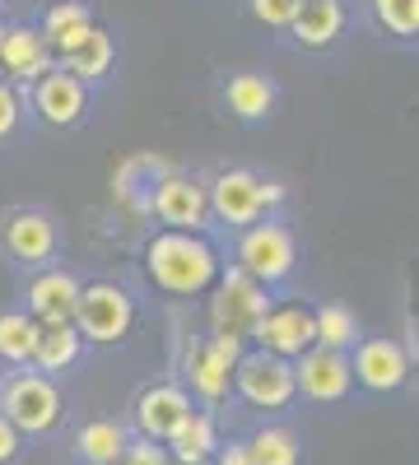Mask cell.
<instances>
[{
	"mask_svg": "<svg viewBox=\"0 0 419 465\" xmlns=\"http://www.w3.org/2000/svg\"><path fill=\"white\" fill-rule=\"evenodd\" d=\"M205 196H210V219L243 232V228H252L261 219H275V210L284 205V186L275 177L252 173V168H224L205 186Z\"/></svg>",
	"mask_w": 419,
	"mask_h": 465,
	"instance_id": "cell-2",
	"label": "cell"
},
{
	"mask_svg": "<svg viewBox=\"0 0 419 465\" xmlns=\"http://www.w3.org/2000/svg\"><path fill=\"white\" fill-rule=\"evenodd\" d=\"M149 214H155L164 228L173 232H210V196H205V182L201 177H186V173H164L155 186H149Z\"/></svg>",
	"mask_w": 419,
	"mask_h": 465,
	"instance_id": "cell-7",
	"label": "cell"
},
{
	"mask_svg": "<svg viewBox=\"0 0 419 465\" xmlns=\"http://www.w3.org/2000/svg\"><path fill=\"white\" fill-rule=\"evenodd\" d=\"M112 65H117V37H112L103 24H94V33L85 37L80 47H75L65 61H56V70H65V74H75L85 89H94V84H103L107 74H112Z\"/></svg>",
	"mask_w": 419,
	"mask_h": 465,
	"instance_id": "cell-21",
	"label": "cell"
},
{
	"mask_svg": "<svg viewBox=\"0 0 419 465\" xmlns=\"http://www.w3.org/2000/svg\"><path fill=\"white\" fill-rule=\"evenodd\" d=\"M350 372H354V386L373 396H392L405 386L410 377V363H405V349L387 335H373V340H359L350 349Z\"/></svg>",
	"mask_w": 419,
	"mask_h": 465,
	"instance_id": "cell-16",
	"label": "cell"
},
{
	"mask_svg": "<svg viewBox=\"0 0 419 465\" xmlns=\"http://www.w3.org/2000/svg\"><path fill=\"white\" fill-rule=\"evenodd\" d=\"M94 24H98V15H94L89 0H56V5H47L37 28H43L47 47H52V61H65L94 33Z\"/></svg>",
	"mask_w": 419,
	"mask_h": 465,
	"instance_id": "cell-20",
	"label": "cell"
},
{
	"mask_svg": "<svg viewBox=\"0 0 419 465\" xmlns=\"http://www.w3.org/2000/svg\"><path fill=\"white\" fill-rule=\"evenodd\" d=\"M145 275L168 298H205L224 275V261H219L214 242L201 238V232L159 228L145 242Z\"/></svg>",
	"mask_w": 419,
	"mask_h": 465,
	"instance_id": "cell-1",
	"label": "cell"
},
{
	"mask_svg": "<svg viewBox=\"0 0 419 465\" xmlns=\"http://www.w3.org/2000/svg\"><path fill=\"white\" fill-rule=\"evenodd\" d=\"M345 28H350L345 0H303L298 19L289 24V37H294V47H303V52H326V47H335L340 37H345Z\"/></svg>",
	"mask_w": 419,
	"mask_h": 465,
	"instance_id": "cell-19",
	"label": "cell"
},
{
	"mask_svg": "<svg viewBox=\"0 0 419 465\" xmlns=\"http://www.w3.org/2000/svg\"><path fill=\"white\" fill-rule=\"evenodd\" d=\"M234 391L252 410H289L298 401L294 363L265 354V349H247V354L234 363Z\"/></svg>",
	"mask_w": 419,
	"mask_h": 465,
	"instance_id": "cell-8",
	"label": "cell"
},
{
	"mask_svg": "<svg viewBox=\"0 0 419 465\" xmlns=\"http://www.w3.org/2000/svg\"><path fill=\"white\" fill-rule=\"evenodd\" d=\"M252 465H298V438L289 429H261L247 442Z\"/></svg>",
	"mask_w": 419,
	"mask_h": 465,
	"instance_id": "cell-28",
	"label": "cell"
},
{
	"mask_svg": "<svg viewBox=\"0 0 419 465\" xmlns=\"http://www.w3.org/2000/svg\"><path fill=\"white\" fill-rule=\"evenodd\" d=\"M219 98H224V112L234 116V122H243V126H265L280 112V84L271 80V74H261V70L224 74Z\"/></svg>",
	"mask_w": 419,
	"mask_h": 465,
	"instance_id": "cell-17",
	"label": "cell"
},
{
	"mask_svg": "<svg viewBox=\"0 0 419 465\" xmlns=\"http://www.w3.org/2000/svg\"><path fill=\"white\" fill-rule=\"evenodd\" d=\"M247 340H252V349H265V354L294 363L298 354H308V349L317 344V335H313V302H271Z\"/></svg>",
	"mask_w": 419,
	"mask_h": 465,
	"instance_id": "cell-11",
	"label": "cell"
},
{
	"mask_svg": "<svg viewBox=\"0 0 419 465\" xmlns=\"http://www.w3.org/2000/svg\"><path fill=\"white\" fill-rule=\"evenodd\" d=\"M294 381L298 396H308L313 405H340L354 391V372H350V354H335V349H308V354L294 359Z\"/></svg>",
	"mask_w": 419,
	"mask_h": 465,
	"instance_id": "cell-15",
	"label": "cell"
},
{
	"mask_svg": "<svg viewBox=\"0 0 419 465\" xmlns=\"http://www.w3.org/2000/svg\"><path fill=\"white\" fill-rule=\"evenodd\" d=\"M80 354H85V340L75 326H43L37 331V349H33V372L56 381L61 372H70L80 363Z\"/></svg>",
	"mask_w": 419,
	"mask_h": 465,
	"instance_id": "cell-22",
	"label": "cell"
},
{
	"mask_svg": "<svg viewBox=\"0 0 419 465\" xmlns=\"http://www.w3.org/2000/svg\"><path fill=\"white\" fill-rule=\"evenodd\" d=\"M75 331L85 344H122L135 331V298L117 280H89L80 284L75 307Z\"/></svg>",
	"mask_w": 419,
	"mask_h": 465,
	"instance_id": "cell-5",
	"label": "cell"
},
{
	"mask_svg": "<svg viewBox=\"0 0 419 465\" xmlns=\"http://www.w3.org/2000/svg\"><path fill=\"white\" fill-rule=\"evenodd\" d=\"M52 47L37 24L28 19H15V24H0V80L10 89H33L43 74L52 70Z\"/></svg>",
	"mask_w": 419,
	"mask_h": 465,
	"instance_id": "cell-10",
	"label": "cell"
},
{
	"mask_svg": "<svg viewBox=\"0 0 419 465\" xmlns=\"http://www.w3.org/2000/svg\"><path fill=\"white\" fill-rule=\"evenodd\" d=\"M219 465H252V456H247V442H228V447L219 451Z\"/></svg>",
	"mask_w": 419,
	"mask_h": 465,
	"instance_id": "cell-33",
	"label": "cell"
},
{
	"mask_svg": "<svg viewBox=\"0 0 419 465\" xmlns=\"http://www.w3.org/2000/svg\"><path fill=\"white\" fill-rule=\"evenodd\" d=\"M271 302H275L271 289H261L252 275H243L238 265L224 270V275H219V298H214V307H210L214 335H238V340H247L252 326L261 322V312H265Z\"/></svg>",
	"mask_w": 419,
	"mask_h": 465,
	"instance_id": "cell-12",
	"label": "cell"
},
{
	"mask_svg": "<svg viewBox=\"0 0 419 465\" xmlns=\"http://www.w3.org/2000/svg\"><path fill=\"white\" fill-rule=\"evenodd\" d=\"M0 247L19 270H47L61 252V228L43 205H15L0 219Z\"/></svg>",
	"mask_w": 419,
	"mask_h": 465,
	"instance_id": "cell-6",
	"label": "cell"
},
{
	"mask_svg": "<svg viewBox=\"0 0 419 465\" xmlns=\"http://www.w3.org/2000/svg\"><path fill=\"white\" fill-rule=\"evenodd\" d=\"M192 414V396L177 381H155L135 396V429L149 442H173V433L186 423Z\"/></svg>",
	"mask_w": 419,
	"mask_h": 465,
	"instance_id": "cell-18",
	"label": "cell"
},
{
	"mask_svg": "<svg viewBox=\"0 0 419 465\" xmlns=\"http://www.w3.org/2000/svg\"><path fill=\"white\" fill-rule=\"evenodd\" d=\"M247 10L261 28H271V33H289V24L298 19L303 10V0H247Z\"/></svg>",
	"mask_w": 419,
	"mask_h": 465,
	"instance_id": "cell-29",
	"label": "cell"
},
{
	"mask_svg": "<svg viewBox=\"0 0 419 465\" xmlns=\"http://www.w3.org/2000/svg\"><path fill=\"white\" fill-rule=\"evenodd\" d=\"M24 107H28L43 126H52V131H75V126L89 122L94 94L75 80V74H65V70L52 65L33 89H24Z\"/></svg>",
	"mask_w": 419,
	"mask_h": 465,
	"instance_id": "cell-9",
	"label": "cell"
},
{
	"mask_svg": "<svg viewBox=\"0 0 419 465\" xmlns=\"http://www.w3.org/2000/svg\"><path fill=\"white\" fill-rule=\"evenodd\" d=\"M122 465H173V456H168V447H164V442H149V438H135V442L126 447Z\"/></svg>",
	"mask_w": 419,
	"mask_h": 465,
	"instance_id": "cell-31",
	"label": "cell"
},
{
	"mask_svg": "<svg viewBox=\"0 0 419 465\" xmlns=\"http://www.w3.org/2000/svg\"><path fill=\"white\" fill-rule=\"evenodd\" d=\"M0 414L19 429V438H47L65 419L61 386L43 372H33V368H15L0 381Z\"/></svg>",
	"mask_w": 419,
	"mask_h": 465,
	"instance_id": "cell-3",
	"label": "cell"
},
{
	"mask_svg": "<svg viewBox=\"0 0 419 465\" xmlns=\"http://www.w3.org/2000/svg\"><path fill=\"white\" fill-rule=\"evenodd\" d=\"M373 19L387 37L414 43L419 37V0H373Z\"/></svg>",
	"mask_w": 419,
	"mask_h": 465,
	"instance_id": "cell-27",
	"label": "cell"
},
{
	"mask_svg": "<svg viewBox=\"0 0 419 465\" xmlns=\"http://www.w3.org/2000/svg\"><path fill=\"white\" fill-rule=\"evenodd\" d=\"M5 5H10V0H0V24H5Z\"/></svg>",
	"mask_w": 419,
	"mask_h": 465,
	"instance_id": "cell-34",
	"label": "cell"
},
{
	"mask_svg": "<svg viewBox=\"0 0 419 465\" xmlns=\"http://www.w3.org/2000/svg\"><path fill=\"white\" fill-rule=\"evenodd\" d=\"M24 94L19 89H10L5 80H0V144H10L15 135H19V126H24Z\"/></svg>",
	"mask_w": 419,
	"mask_h": 465,
	"instance_id": "cell-30",
	"label": "cell"
},
{
	"mask_svg": "<svg viewBox=\"0 0 419 465\" xmlns=\"http://www.w3.org/2000/svg\"><path fill=\"white\" fill-rule=\"evenodd\" d=\"M243 344H247V340H238V335H210L205 344L192 349L186 372H192V391H196L205 405H219L228 391H234V363L247 354Z\"/></svg>",
	"mask_w": 419,
	"mask_h": 465,
	"instance_id": "cell-14",
	"label": "cell"
},
{
	"mask_svg": "<svg viewBox=\"0 0 419 465\" xmlns=\"http://www.w3.org/2000/svg\"><path fill=\"white\" fill-rule=\"evenodd\" d=\"M234 256H238V270L252 275L261 289H280L298 270V238L284 219H261L238 232Z\"/></svg>",
	"mask_w": 419,
	"mask_h": 465,
	"instance_id": "cell-4",
	"label": "cell"
},
{
	"mask_svg": "<svg viewBox=\"0 0 419 465\" xmlns=\"http://www.w3.org/2000/svg\"><path fill=\"white\" fill-rule=\"evenodd\" d=\"M75 307H80V280L61 265L33 270L24 284V312L37 326H75Z\"/></svg>",
	"mask_w": 419,
	"mask_h": 465,
	"instance_id": "cell-13",
	"label": "cell"
},
{
	"mask_svg": "<svg viewBox=\"0 0 419 465\" xmlns=\"http://www.w3.org/2000/svg\"><path fill=\"white\" fill-rule=\"evenodd\" d=\"M19 451H24V438H19V429L0 414V465H10V460H19Z\"/></svg>",
	"mask_w": 419,
	"mask_h": 465,
	"instance_id": "cell-32",
	"label": "cell"
},
{
	"mask_svg": "<svg viewBox=\"0 0 419 465\" xmlns=\"http://www.w3.org/2000/svg\"><path fill=\"white\" fill-rule=\"evenodd\" d=\"M80 456L89 460V465H122V456H126V447H131V433L122 429L117 419H89L85 429H80Z\"/></svg>",
	"mask_w": 419,
	"mask_h": 465,
	"instance_id": "cell-25",
	"label": "cell"
},
{
	"mask_svg": "<svg viewBox=\"0 0 419 465\" xmlns=\"http://www.w3.org/2000/svg\"><path fill=\"white\" fill-rule=\"evenodd\" d=\"M37 326L24 307H0V363L5 368H33L37 349Z\"/></svg>",
	"mask_w": 419,
	"mask_h": 465,
	"instance_id": "cell-23",
	"label": "cell"
},
{
	"mask_svg": "<svg viewBox=\"0 0 419 465\" xmlns=\"http://www.w3.org/2000/svg\"><path fill=\"white\" fill-rule=\"evenodd\" d=\"M313 335H317V349H335V354H350V349L364 340L359 317L345 302H317L313 307Z\"/></svg>",
	"mask_w": 419,
	"mask_h": 465,
	"instance_id": "cell-24",
	"label": "cell"
},
{
	"mask_svg": "<svg viewBox=\"0 0 419 465\" xmlns=\"http://www.w3.org/2000/svg\"><path fill=\"white\" fill-rule=\"evenodd\" d=\"M168 447H173L168 456H173L177 465H205V460L219 451V442H214V419L201 414V410H192V414H186V423L173 433Z\"/></svg>",
	"mask_w": 419,
	"mask_h": 465,
	"instance_id": "cell-26",
	"label": "cell"
}]
</instances>
